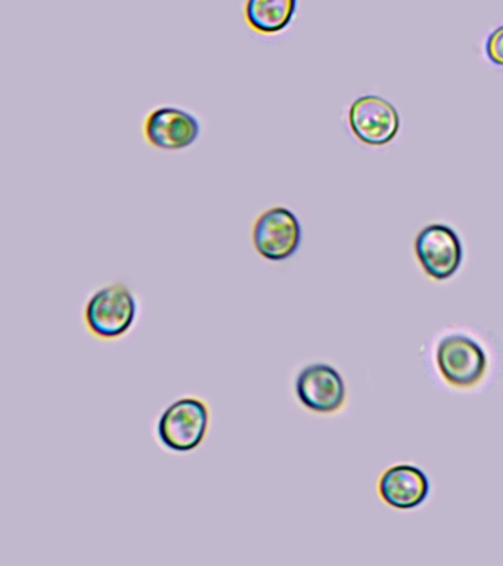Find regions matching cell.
Returning <instances> with one entry per match:
<instances>
[{
  "label": "cell",
  "mask_w": 503,
  "mask_h": 566,
  "mask_svg": "<svg viewBox=\"0 0 503 566\" xmlns=\"http://www.w3.org/2000/svg\"><path fill=\"white\" fill-rule=\"evenodd\" d=\"M209 427L210 409L202 398H178L158 418L157 440L171 453H191L205 442Z\"/></svg>",
  "instance_id": "2"
},
{
  "label": "cell",
  "mask_w": 503,
  "mask_h": 566,
  "mask_svg": "<svg viewBox=\"0 0 503 566\" xmlns=\"http://www.w3.org/2000/svg\"><path fill=\"white\" fill-rule=\"evenodd\" d=\"M138 317V301L125 283L114 282L92 294L83 312L91 335L116 340L129 334Z\"/></svg>",
  "instance_id": "1"
},
{
  "label": "cell",
  "mask_w": 503,
  "mask_h": 566,
  "mask_svg": "<svg viewBox=\"0 0 503 566\" xmlns=\"http://www.w3.org/2000/svg\"><path fill=\"white\" fill-rule=\"evenodd\" d=\"M436 360L446 382L461 389L479 385L488 370L483 347L465 335H449L441 339Z\"/></svg>",
  "instance_id": "4"
},
{
  "label": "cell",
  "mask_w": 503,
  "mask_h": 566,
  "mask_svg": "<svg viewBox=\"0 0 503 566\" xmlns=\"http://www.w3.org/2000/svg\"><path fill=\"white\" fill-rule=\"evenodd\" d=\"M348 126L361 144H391L400 132V115L396 106L378 95L357 97L348 109Z\"/></svg>",
  "instance_id": "7"
},
{
  "label": "cell",
  "mask_w": 503,
  "mask_h": 566,
  "mask_svg": "<svg viewBox=\"0 0 503 566\" xmlns=\"http://www.w3.org/2000/svg\"><path fill=\"white\" fill-rule=\"evenodd\" d=\"M484 52L492 64L503 66V24L493 30L485 40Z\"/></svg>",
  "instance_id": "11"
},
{
  "label": "cell",
  "mask_w": 503,
  "mask_h": 566,
  "mask_svg": "<svg viewBox=\"0 0 503 566\" xmlns=\"http://www.w3.org/2000/svg\"><path fill=\"white\" fill-rule=\"evenodd\" d=\"M201 126L196 115L178 106H160L147 115L144 136L154 148L180 150L196 144Z\"/></svg>",
  "instance_id": "8"
},
{
  "label": "cell",
  "mask_w": 503,
  "mask_h": 566,
  "mask_svg": "<svg viewBox=\"0 0 503 566\" xmlns=\"http://www.w3.org/2000/svg\"><path fill=\"white\" fill-rule=\"evenodd\" d=\"M379 495L388 506L409 511L421 506L430 494V481L422 469L412 464L388 468L378 482Z\"/></svg>",
  "instance_id": "9"
},
{
  "label": "cell",
  "mask_w": 503,
  "mask_h": 566,
  "mask_svg": "<svg viewBox=\"0 0 503 566\" xmlns=\"http://www.w3.org/2000/svg\"><path fill=\"white\" fill-rule=\"evenodd\" d=\"M302 223L290 208H269L254 221V250L272 263L290 260L302 245Z\"/></svg>",
  "instance_id": "3"
},
{
  "label": "cell",
  "mask_w": 503,
  "mask_h": 566,
  "mask_svg": "<svg viewBox=\"0 0 503 566\" xmlns=\"http://www.w3.org/2000/svg\"><path fill=\"white\" fill-rule=\"evenodd\" d=\"M415 254L427 276L450 279L461 268L463 247L457 230L444 223L426 226L415 239Z\"/></svg>",
  "instance_id": "5"
},
{
  "label": "cell",
  "mask_w": 503,
  "mask_h": 566,
  "mask_svg": "<svg viewBox=\"0 0 503 566\" xmlns=\"http://www.w3.org/2000/svg\"><path fill=\"white\" fill-rule=\"evenodd\" d=\"M294 392L300 405L313 413H335L346 401L343 376L328 363H311L302 367L295 376Z\"/></svg>",
  "instance_id": "6"
},
{
  "label": "cell",
  "mask_w": 503,
  "mask_h": 566,
  "mask_svg": "<svg viewBox=\"0 0 503 566\" xmlns=\"http://www.w3.org/2000/svg\"><path fill=\"white\" fill-rule=\"evenodd\" d=\"M297 8L298 0H247L244 18L255 33L273 35L289 29Z\"/></svg>",
  "instance_id": "10"
}]
</instances>
